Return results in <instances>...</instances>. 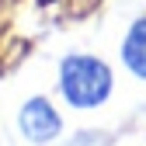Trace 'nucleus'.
<instances>
[{
    "label": "nucleus",
    "mask_w": 146,
    "mask_h": 146,
    "mask_svg": "<svg viewBox=\"0 0 146 146\" xmlns=\"http://www.w3.org/2000/svg\"><path fill=\"white\" fill-rule=\"evenodd\" d=\"M63 129H66L63 115L52 104V98L31 94L21 101V108H17V132H21V139H28L31 146H49L63 136Z\"/></svg>",
    "instance_id": "nucleus-2"
},
{
    "label": "nucleus",
    "mask_w": 146,
    "mask_h": 146,
    "mask_svg": "<svg viewBox=\"0 0 146 146\" xmlns=\"http://www.w3.org/2000/svg\"><path fill=\"white\" fill-rule=\"evenodd\" d=\"M118 59H122L129 77L146 84V14H139L136 21L125 28L122 45H118Z\"/></svg>",
    "instance_id": "nucleus-3"
},
{
    "label": "nucleus",
    "mask_w": 146,
    "mask_h": 146,
    "mask_svg": "<svg viewBox=\"0 0 146 146\" xmlns=\"http://www.w3.org/2000/svg\"><path fill=\"white\" fill-rule=\"evenodd\" d=\"M56 87L66 108L73 111H98L115 94V70L94 52H66L56 70Z\"/></svg>",
    "instance_id": "nucleus-1"
}]
</instances>
